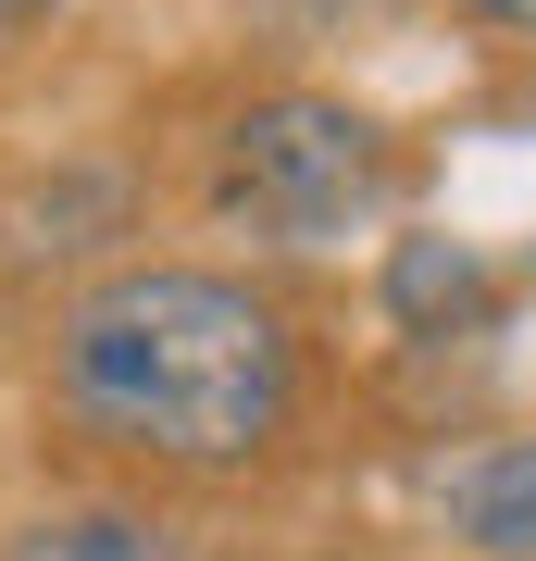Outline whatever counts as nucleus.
<instances>
[{"instance_id":"nucleus-1","label":"nucleus","mask_w":536,"mask_h":561,"mask_svg":"<svg viewBox=\"0 0 536 561\" xmlns=\"http://www.w3.org/2000/svg\"><path fill=\"white\" fill-rule=\"evenodd\" d=\"M50 412L138 474H262L312 424V337L225 262H113L50 312Z\"/></svg>"},{"instance_id":"nucleus-4","label":"nucleus","mask_w":536,"mask_h":561,"mask_svg":"<svg viewBox=\"0 0 536 561\" xmlns=\"http://www.w3.org/2000/svg\"><path fill=\"white\" fill-rule=\"evenodd\" d=\"M0 561H199V537L150 500H50L0 537Z\"/></svg>"},{"instance_id":"nucleus-7","label":"nucleus","mask_w":536,"mask_h":561,"mask_svg":"<svg viewBox=\"0 0 536 561\" xmlns=\"http://www.w3.org/2000/svg\"><path fill=\"white\" fill-rule=\"evenodd\" d=\"M76 0H0V38H38V25H62Z\"/></svg>"},{"instance_id":"nucleus-6","label":"nucleus","mask_w":536,"mask_h":561,"mask_svg":"<svg viewBox=\"0 0 536 561\" xmlns=\"http://www.w3.org/2000/svg\"><path fill=\"white\" fill-rule=\"evenodd\" d=\"M461 25H499V38H536V0H449Z\"/></svg>"},{"instance_id":"nucleus-3","label":"nucleus","mask_w":536,"mask_h":561,"mask_svg":"<svg viewBox=\"0 0 536 561\" xmlns=\"http://www.w3.org/2000/svg\"><path fill=\"white\" fill-rule=\"evenodd\" d=\"M437 537L475 561H536V424L524 437H475L437 474Z\"/></svg>"},{"instance_id":"nucleus-2","label":"nucleus","mask_w":536,"mask_h":561,"mask_svg":"<svg viewBox=\"0 0 536 561\" xmlns=\"http://www.w3.org/2000/svg\"><path fill=\"white\" fill-rule=\"evenodd\" d=\"M213 201L275 250H324L399 201V150L338 88H262L213 125Z\"/></svg>"},{"instance_id":"nucleus-5","label":"nucleus","mask_w":536,"mask_h":561,"mask_svg":"<svg viewBox=\"0 0 536 561\" xmlns=\"http://www.w3.org/2000/svg\"><path fill=\"white\" fill-rule=\"evenodd\" d=\"M375 300H387V324H412V337H449V324H487L499 275H487L475 238L412 225V238H387V262H375Z\"/></svg>"}]
</instances>
